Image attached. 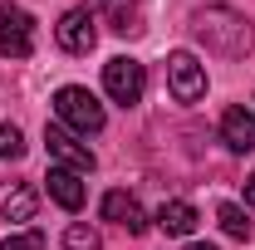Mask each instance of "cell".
<instances>
[{
    "label": "cell",
    "instance_id": "6da1fadb",
    "mask_svg": "<svg viewBox=\"0 0 255 250\" xmlns=\"http://www.w3.org/2000/svg\"><path fill=\"white\" fill-rule=\"evenodd\" d=\"M191 30L206 39V49H216L226 59H241V54L251 49V25H246V15L231 10V5H206V10H196Z\"/></svg>",
    "mask_w": 255,
    "mask_h": 250
},
{
    "label": "cell",
    "instance_id": "2e32d148",
    "mask_svg": "<svg viewBox=\"0 0 255 250\" xmlns=\"http://www.w3.org/2000/svg\"><path fill=\"white\" fill-rule=\"evenodd\" d=\"M0 250H44V236L39 231H10L0 241Z\"/></svg>",
    "mask_w": 255,
    "mask_h": 250
},
{
    "label": "cell",
    "instance_id": "8992f818",
    "mask_svg": "<svg viewBox=\"0 0 255 250\" xmlns=\"http://www.w3.org/2000/svg\"><path fill=\"white\" fill-rule=\"evenodd\" d=\"M0 49L10 59H30L34 54V20L20 5H0Z\"/></svg>",
    "mask_w": 255,
    "mask_h": 250
},
{
    "label": "cell",
    "instance_id": "9c48e42d",
    "mask_svg": "<svg viewBox=\"0 0 255 250\" xmlns=\"http://www.w3.org/2000/svg\"><path fill=\"white\" fill-rule=\"evenodd\" d=\"M39 201H34L30 182H0V221H34Z\"/></svg>",
    "mask_w": 255,
    "mask_h": 250
},
{
    "label": "cell",
    "instance_id": "ba28073f",
    "mask_svg": "<svg viewBox=\"0 0 255 250\" xmlns=\"http://www.w3.org/2000/svg\"><path fill=\"white\" fill-rule=\"evenodd\" d=\"M98 211H103V221H113V226H123L128 236H142V231H147V216H142V206H137V196H128V191H108Z\"/></svg>",
    "mask_w": 255,
    "mask_h": 250
},
{
    "label": "cell",
    "instance_id": "7a4b0ae2",
    "mask_svg": "<svg viewBox=\"0 0 255 250\" xmlns=\"http://www.w3.org/2000/svg\"><path fill=\"white\" fill-rule=\"evenodd\" d=\"M54 113H59V127H69L74 137H89V132H103V103H98L89 89H79V84H69L54 94Z\"/></svg>",
    "mask_w": 255,
    "mask_h": 250
},
{
    "label": "cell",
    "instance_id": "5b68a950",
    "mask_svg": "<svg viewBox=\"0 0 255 250\" xmlns=\"http://www.w3.org/2000/svg\"><path fill=\"white\" fill-rule=\"evenodd\" d=\"M167 84H172L177 103H196V98L206 94V69H201V59L191 49H177L167 59Z\"/></svg>",
    "mask_w": 255,
    "mask_h": 250
},
{
    "label": "cell",
    "instance_id": "8fae6325",
    "mask_svg": "<svg viewBox=\"0 0 255 250\" xmlns=\"http://www.w3.org/2000/svg\"><path fill=\"white\" fill-rule=\"evenodd\" d=\"M49 196L59 201L64 211H79L84 206V182H79V172H64V167H49Z\"/></svg>",
    "mask_w": 255,
    "mask_h": 250
},
{
    "label": "cell",
    "instance_id": "5bb4252c",
    "mask_svg": "<svg viewBox=\"0 0 255 250\" xmlns=\"http://www.w3.org/2000/svg\"><path fill=\"white\" fill-rule=\"evenodd\" d=\"M64 250H103V241H98V231H94V226L74 221V226L64 231Z\"/></svg>",
    "mask_w": 255,
    "mask_h": 250
},
{
    "label": "cell",
    "instance_id": "9a60e30c",
    "mask_svg": "<svg viewBox=\"0 0 255 250\" xmlns=\"http://www.w3.org/2000/svg\"><path fill=\"white\" fill-rule=\"evenodd\" d=\"M0 157H5V162H20V157H25V137H20L15 123H0Z\"/></svg>",
    "mask_w": 255,
    "mask_h": 250
},
{
    "label": "cell",
    "instance_id": "4fadbf2b",
    "mask_svg": "<svg viewBox=\"0 0 255 250\" xmlns=\"http://www.w3.org/2000/svg\"><path fill=\"white\" fill-rule=\"evenodd\" d=\"M216 221H221V231L231 241H251V221H246V211H241L236 201H221V206H216Z\"/></svg>",
    "mask_w": 255,
    "mask_h": 250
},
{
    "label": "cell",
    "instance_id": "ac0fdd59",
    "mask_svg": "<svg viewBox=\"0 0 255 250\" xmlns=\"http://www.w3.org/2000/svg\"><path fill=\"white\" fill-rule=\"evenodd\" d=\"M187 250H216V246H187Z\"/></svg>",
    "mask_w": 255,
    "mask_h": 250
},
{
    "label": "cell",
    "instance_id": "7c38bea8",
    "mask_svg": "<svg viewBox=\"0 0 255 250\" xmlns=\"http://www.w3.org/2000/svg\"><path fill=\"white\" fill-rule=\"evenodd\" d=\"M196 206L191 201H162V211H157V226L167 231V236H191L196 231Z\"/></svg>",
    "mask_w": 255,
    "mask_h": 250
},
{
    "label": "cell",
    "instance_id": "277c9868",
    "mask_svg": "<svg viewBox=\"0 0 255 250\" xmlns=\"http://www.w3.org/2000/svg\"><path fill=\"white\" fill-rule=\"evenodd\" d=\"M44 147H49V162L54 167H64V172H94V152H89V142H79L69 127H44Z\"/></svg>",
    "mask_w": 255,
    "mask_h": 250
},
{
    "label": "cell",
    "instance_id": "3957f363",
    "mask_svg": "<svg viewBox=\"0 0 255 250\" xmlns=\"http://www.w3.org/2000/svg\"><path fill=\"white\" fill-rule=\"evenodd\" d=\"M103 94L113 98V103H123V108L142 103V94H147V69L137 59H128V54L108 59L103 64Z\"/></svg>",
    "mask_w": 255,
    "mask_h": 250
},
{
    "label": "cell",
    "instance_id": "52a82bcc",
    "mask_svg": "<svg viewBox=\"0 0 255 250\" xmlns=\"http://www.w3.org/2000/svg\"><path fill=\"white\" fill-rule=\"evenodd\" d=\"M54 39H59L69 54H89L98 44V30H94V10H69L59 25H54Z\"/></svg>",
    "mask_w": 255,
    "mask_h": 250
},
{
    "label": "cell",
    "instance_id": "e0dca14e",
    "mask_svg": "<svg viewBox=\"0 0 255 250\" xmlns=\"http://www.w3.org/2000/svg\"><path fill=\"white\" fill-rule=\"evenodd\" d=\"M246 206H251V211H255V177H251V182H246Z\"/></svg>",
    "mask_w": 255,
    "mask_h": 250
},
{
    "label": "cell",
    "instance_id": "30bf717a",
    "mask_svg": "<svg viewBox=\"0 0 255 250\" xmlns=\"http://www.w3.org/2000/svg\"><path fill=\"white\" fill-rule=\"evenodd\" d=\"M221 142L231 152H251L255 147V118L246 108H226L221 113Z\"/></svg>",
    "mask_w": 255,
    "mask_h": 250
}]
</instances>
